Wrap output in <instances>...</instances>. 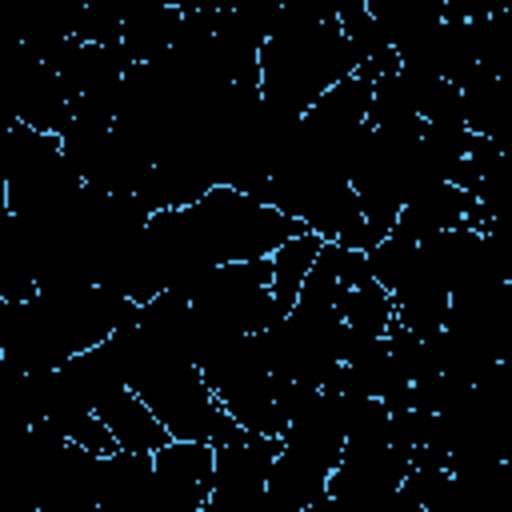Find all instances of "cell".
<instances>
[{
  "label": "cell",
  "instance_id": "cell-3",
  "mask_svg": "<svg viewBox=\"0 0 512 512\" xmlns=\"http://www.w3.org/2000/svg\"><path fill=\"white\" fill-rule=\"evenodd\" d=\"M188 304L196 316L228 332H264L276 320L272 308V260H220L192 288Z\"/></svg>",
  "mask_w": 512,
  "mask_h": 512
},
{
  "label": "cell",
  "instance_id": "cell-5",
  "mask_svg": "<svg viewBox=\"0 0 512 512\" xmlns=\"http://www.w3.org/2000/svg\"><path fill=\"white\" fill-rule=\"evenodd\" d=\"M152 476L160 512H204L212 492V444L168 436L152 452Z\"/></svg>",
  "mask_w": 512,
  "mask_h": 512
},
{
  "label": "cell",
  "instance_id": "cell-9",
  "mask_svg": "<svg viewBox=\"0 0 512 512\" xmlns=\"http://www.w3.org/2000/svg\"><path fill=\"white\" fill-rule=\"evenodd\" d=\"M176 28H180V8H172V4H148L132 16H124L120 48H124L128 64L164 56L176 40Z\"/></svg>",
  "mask_w": 512,
  "mask_h": 512
},
{
  "label": "cell",
  "instance_id": "cell-10",
  "mask_svg": "<svg viewBox=\"0 0 512 512\" xmlns=\"http://www.w3.org/2000/svg\"><path fill=\"white\" fill-rule=\"evenodd\" d=\"M320 240L324 236H316V232H296L292 240H284L268 256L272 260V308H276V316H284L296 304V292H300V284H304V276L320 252Z\"/></svg>",
  "mask_w": 512,
  "mask_h": 512
},
{
  "label": "cell",
  "instance_id": "cell-11",
  "mask_svg": "<svg viewBox=\"0 0 512 512\" xmlns=\"http://www.w3.org/2000/svg\"><path fill=\"white\" fill-rule=\"evenodd\" d=\"M336 312H340L348 336H384L396 320V300L376 280H364V284L340 292Z\"/></svg>",
  "mask_w": 512,
  "mask_h": 512
},
{
  "label": "cell",
  "instance_id": "cell-13",
  "mask_svg": "<svg viewBox=\"0 0 512 512\" xmlns=\"http://www.w3.org/2000/svg\"><path fill=\"white\" fill-rule=\"evenodd\" d=\"M8 324H12V300L0 296V352H4V336H8Z\"/></svg>",
  "mask_w": 512,
  "mask_h": 512
},
{
  "label": "cell",
  "instance_id": "cell-12",
  "mask_svg": "<svg viewBox=\"0 0 512 512\" xmlns=\"http://www.w3.org/2000/svg\"><path fill=\"white\" fill-rule=\"evenodd\" d=\"M228 12L236 16V24H240L244 32H252V36L264 44L268 32H272L276 20H280V0H232Z\"/></svg>",
  "mask_w": 512,
  "mask_h": 512
},
{
  "label": "cell",
  "instance_id": "cell-1",
  "mask_svg": "<svg viewBox=\"0 0 512 512\" xmlns=\"http://www.w3.org/2000/svg\"><path fill=\"white\" fill-rule=\"evenodd\" d=\"M356 60L336 24V16L292 24L276 20L268 40L260 44V100L304 116V108L336 80L352 76Z\"/></svg>",
  "mask_w": 512,
  "mask_h": 512
},
{
  "label": "cell",
  "instance_id": "cell-2",
  "mask_svg": "<svg viewBox=\"0 0 512 512\" xmlns=\"http://www.w3.org/2000/svg\"><path fill=\"white\" fill-rule=\"evenodd\" d=\"M212 260H256V256H272L284 240H292L296 232H308L296 216L252 200L228 184H212L196 204H188Z\"/></svg>",
  "mask_w": 512,
  "mask_h": 512
},
{
  "label": "cell",
  "instance_id": "cell-4",
  "mask_svg": "<svg viewBox=\"0 0 512 512\" xmlns=\"http://www.w3.org/2000/svg\"><path fill=\"white\" fill-rule=\"evenodd\" d=\"M280 452V436L240 428L212 444V492L204 512H264V480Z\"/></svg>",
  "mask_w": 512,
  "mask_h": 512
},
{
  "label": "cell",
  "instance_id": "cell-7",
  "mask_svg": "<svg viewBox=\"0 0 512 512\" xmlns=\"http://www.w3.org/2000/svg\"><path fill=\"white\" fill-rule=\"evenodd\" d=\"M472 200L476 196L464 192V188H456L452 180L424 184V188H416L400 204L396 224H392V236H404V240L420 244V240H428V236H436L444 228H456V224H464V212H468Z\"/></svg>",
  "mask_w": 512,
  "mask_h": 512
},
{
  "label": "cell",
  "instance_id": "cell-6",
  "mask_svg": "<svg viewBox=\"0 0 512 512\" xmlns=\"http://www.w3.org/2000/svg\"><path fill=\"white\" fill-rule=\"evenodd\" d=\"M100 512H160L152 452L116 448L100 456Z\"/></svg>",
  "mask_w": 512,
  "mask_h": 512
},
{
  "label": "cell",
  "instance_id": "cell-8",
  "mask_svg": "<svg viewBox=\"0 0 512 512\" xmlns=\"http://www.w3.org/2000/svg\"><path fill=\"white\" fill-rule=\"evenodd\" d=\"M92 412L104 420V428L112 432L116 448H128V452H156V448L168 440V428L160 424V416H156L128 384L116 388V392H108V396H100Z\"/></svg>",
  "mask_w": 512,
  "mask_h": 512
}]
</instances>
